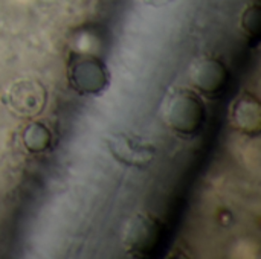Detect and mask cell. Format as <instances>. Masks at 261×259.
Wrapping results in <instances>:
<instances>
[{
    "label": "cell",
    "mask_w": 261,
    "mask_h": 259,
    "mask_svg": "<svg viewBox=\"0 0 261 259\" xmlns=\"http://www.w3.org/2000/svg\"><path fill=\"white\" fill-rule=\"evenodd\" d=\"M21 139H23L24 148L29 153L38 154V153L46 151L50 147L52 133H50V130L44 124H41V122H32V124H29L24 128V131L21 134Z\"/></svg>",
    "instance_id": "cell-8"
},
{
    "label": "cell",
    "mask_w": 261,
    "mask_h": 259,
    "mask_svg": "<svg viewBox=\"0 0 261 259\" xmlns=\"http://www.w3.org/2000/svg\"><path fill=\"white\" fill-rule=\"evenodd\" d=\"M231 122L234 128L246 134H258L261 127L260 101L252 93H243L236 99L231 111Z\"/></svg>",
    "instance_id": "cell-7"
},
{
    "label": "cell",
    "mask_w": 261,
    "mask_h": 259,
    "mask_svg": "<svg viewBox=\"0 0 261 259\" xmlns=\"http://www.w3.org/2000/svg\"><path fill=\"white\" fill-rule=\"evenodd\" d=\"M205 105L202 98L188 89H176L162 102V121L176 133L196 134L205 122Z\"/></svg>",
    "instance_id": "cell-1"
},
{
    "label": "cell",
    "mask_w": 261,
    "mask_h": 259,
    "mask_svg": "<svg viewBox=\"0 0 261 259\" xmlns=\"http://www.w3.org/2000/svg\"><path fill=\"white\" fill-rule=\"evenodd\" d=\"M191 84L210 98H217L223 93L229 81V72L225 63L214 56H199L188 69Z\"/></svg>",
    "instance_id": "cell-4"
},
{
    "label": "cell",
    "mask_w": 261,
    "mask_h": 259,
    "mask_svg": "<svg viewBox=\"0 0 261 259\" xmlns=\"http://www.w3.org/2000/svg\"><path fill=\"white\" fill-rule=\"evenodd\" d=\"M109 150L112 156L133 168H145L156 156V148L145 139L132 133H119L109 139Z\"/></svg>",
    "instance_id": "cell-6"
},
{
    "label": "cell",
    "mask_w": 261,
    "mask_h": 259,
    "mask_svg": "<svg viewBox=\"0 0 261 259\" xmlns=\"http://www.w3.org/2000/svg\"><path fill=\"white\" fill-rule=\"evenodd\" d=\"M5 102L14 113L31 118L43 111L47 102V92L35 79H21L8 89Z\"/></svg>",
    "instance_id": "cell-5"
},
{
    "label": "cell",
    "mask_w": 261,
    "mask_h": 259,
    "mask_svg": "<svg viewBox=\"0 0 261 259\" xmlns=\"http://www.w3.org/2000/svg\"><path fill=\"white\" fill-rule=\"evenodd\" d=\"M164 237V224L153 215L136 214L125 223L122 229V246L135 256H148L161 244Z\"/></svg>",
    "instance_id": "cell-2"
},
{
    "label": "cell",
    "mask_w": 261,
    "mask_h": 259,
    "mask_svg": "<svg viewBox=\"0 0 261 259\" xmlns=\"http://www.w3.org/2000/svg\"><path fill=\"white\" fill-rule=\"evenodd\" d=\"M142 2L150 5V6H154V8H162V6H167V5L173 3L174 0H142Z\"/></svg>",
    "instance_id": "cell-10"
},
{
    "label": "cell",
    "mask_w": 261,
    "mask_h": 259,
    "mask_svg": "<svg viewBox=\"0 0 261 259\" xmlns=\"http://www.w3.org/2000/svg\"><path fill=\"white\" fill-rule=\"evenodd\" d=\"M243 29L252 40H258L260 37V8L258 5L246 9L243 15Z\"/></svg>",
    "instance_id": "cell-9"
},
{
    "label": "cell",
    "mask_w": 261,
    "mask_h": 259,
    "mask_svg": "<svg viewBox=\"0 0 261 259\" xmlns=\"http://www.w3.org/2000/svg\"><path fill=\"white\" fill-rule=\"evenodd\" d=\"M67 79L83 95L102 93L110 81L107 66L93 55H72L67 63Z\"/></svg>",
    "instance_id": "cell-3"
}]
</instances>
